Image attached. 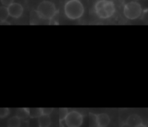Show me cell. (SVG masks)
Segmentation results:
<instances>
[{
  "label": "cell",
  "mask_w": 148,
  "mask_h": 127,
  "mask_svg": "<svg viewBox=\"0 0 148 127\" xmlns=\"http://www.w3.org/2000/svg\"><path fill=\"white\" fill-rule=\"evenodd\" d=\"M16 116L20 119H25L29 116V108H19L16 111Z\"/></svg>",
  "instance_id": "obj_11"
},
{
  "label": "cell",
  "mask_w": 148,
  "mask_h": 127,
  "mask_svg": "<svg viewBox=\"0 0 148 127\" xmlns=\"http://www.w3.org/2000/svg\"><path fill=\"white\" fill-rule=\"evenodd\" d=\"M40 108H29V116L31 118H38L42 115Z\"/></svg>",
  "instance_id": "obj_12"
},
{
  "label": "cell",
  "mask_w": 148,
  "mask_h": 127,
  "mask_svg": "<svg viewBox=\"0 0 148 127\" xmlns=\"http://www.w3.org/2000/svg\"><path fill=\"white\" fill-rule=\"evenodd\" d=\"M135 127H147L145 125H143V124H140V125H137L136 126H135Z\"/></svg>",
  "instance_id": "obj_20"
},
{
  "label": "cell",
  "mask_w": 148,
  "mask_h": 127,
  "mask_svg": "<svg viewBox=\"0 0 148 127\" xmlns=\"http://www.w3.org/2000/svg\"><path fill=\"white\" fill-rule=\"evenodd\" d=\"M126 124L130 127H135L142 124V120L140 117L136 114L130 115L127 119Z\"/></svg>",
  "instance_id": "obj_7"
},
{
  "label": "cell",
  "mask_w": 148,
  "mask_h": 127,
  "mask_svg": "<svg viewBox=\"0 0 148 127\" xmlns=\"http://www.w3.org/2000/svg\"><path fill=\"white\" fill-rule=\"evenodd\" d=\"M64 12L71 20L79 19L83 14L84 7L79 0H69L64 6Z\"/></svg>",
  "instance_id": "obj_2"
},
{
  "label": "cell",
  "mask_w": 148,
  "mask_h": 127,
  "mask_svg": "<svg viewBox=\"0 0 148 127\" xmlns=\"http://www.w3.org/2000/svg\"><path fill=\"white\" fill-rule=\"evenodd\" d=\"M9 14L8 10V7L1 6L0 7V20L1 21H5L8 18Z\"/></svg>",
  "instance_id": "obj_13"
},
{
  "label": "cell",
  "mask_w": 148,
  "mask_h": 127,
  "mask_svg": "<svg viewBox=\"0 0 148 127\" xmlns=\"http://www.w3.org/2000/svg\"><path fill=\"white\" fill-rule=\"evenodd\" d=\"M83 120L82 114L77 111L72 110L68 112L64 120L68 127H80Z\"/></svg>",
  "instance_id": "obj_5"
},
{
  "label": "cell",
  "mask_w": 148,
  "mask_h": 127,
  "mask_svg": "<svg viewBox=\"0 0 148 127\" xmlns=\"http://www.w3.org/2000/svg\"><path fill=\"white\" fill-rule=\"evenodd\" d=\"M39 127H49L51 124V119L49 115L42 114L38 117Z\"/></svg>",
  "instance_id": "obj_9"
},
{
  "label": "cell",
  "mask_w": 148,
  "mask_h": 127,
  "mask_svg": "<svg viewBox=\"0 0 148 127\" xmlns=\"http://www.w3.org/2000/svg\"><path fill=\"white\" fill-rule=\"evenodd\" d=\"M97 114L90 113H89V127H98Z\"/></svg>",
  "instance_id": "obj_14"
},
{
  "label": "cell",
  "mask_w": 148,
  "mask_h": 127,
  "mask_svg": "<svg viewBox=\"0 0 148 127\" xmlns=\"http://www.w3.org/2000/svg\"><path fill=\"white\" fill-rule=\"evenodd\" d=\"M97 118L98 126L106 127L108 125L110 122V118L109 116L105 113L97 114Z\"/></svg>",
  "instance_id": "obj_8"
},
{
  "label": "cell",
  "mask_w": 148,
  "mask_h": 127,
  "mask_svg": "<svg viewBox=\"0 0 148 127\" xmlns=\"http://www.w3.org/2000/svg\"><path fill=\"white\" fill-rule=\"evenodd\" d=\"M59 127H64V125L62 124V122H61V121H60V125H59Z\"/></svg>",
  "instance_id": "obj_21"
},
{
  "label": "cell",
  "mask_w": 148,
  "mask_h": 127,
  "mask_svg": "<svg viewBox=\"0 0 148 127\" xmlns=\"http://www.w3.org/2000/svg\"><path fill=\"white\" fill-rule=\"evenodd\" d=\"M9 14L13 18H19L23 14V7L18 3H13L8 7Z\"/></svg>",
  "instance_id": "obj_6"
},
{
  "label": "cell",
  "mask_w": 148,
  "mask_h": 127,
  "mask_svg": "<svg viewBox=\"0 0 148 127\" xmlns=\"http://www.w3.org/2000/svg\"><path fill=\"white\" fill-rule=\"evenodd\" d=\"M0 24H1V25H10V23H9V22H8L6 20L3 21H1V22H0Z\"/></svg>",
  "instance_id": "obj_19"
},
{
  "label": "cell",
  "mask_w": 148,
  "mask_h": 127,
  "mask_svg": "<svg viewBox=\"0 0 148 127\" xmlns=\"http://www.w3.org/2000/svg\"><path fill=\"white\" fill-rule=\"evenodd\" d=\"M68 113V110L66 107H61L59 109V120L60 121H62L65 120L66 116Z\"/></svg>",
  "instance_id": "obj_15"
},
{
  "label": "cell",
  "mask_w": 148,
  "mask_h": 127,
  "mask_svg": "<svg viewBox=\"0 0 148 127\" xmlns=\"http://www.w3.org/2000/svg\"><path fill=\"white\" fill-rule=\"evenodd\" d=\"M98 127H101V126H98Z\"/></svg>",
  "instance_id": "obj_22"
},
{
  "label": "cell",
  "mask_w": 148,
  "mask_h": 127,
  "mask_svg": "<svg viewBox=\"0 0 148 127\" xmlns=\"http://www.w3.org/2000/svg\"><path fill=\"white\" fill-rule=\"evenodd\" d=\"M9 113V110L8 108H1L0 109V117L1 118H4L6 117Z\"/></svg>",
  "instance_id": "obj_17"
},
{
  "label": "cell",
  "mask_w": 148,
  "mask_h": 127,
  "mask_svg": "<svg viewBox=\"0 0 148 127\" xmlns=\"http://www.w3.org/2000/svg\"><path fill=\"white\" fill-rule=\"evenodd\" d=\"M116 11L114 3L109 0H99L95 5V11L97 16L102 19L112 17Z\"/></svg>",
  "instance_id": "obj_1"
},
{
  "label": "cell",
  "mask_w": 148,
  "mask_h": 127,
  "mask_svg": "<svg viewBox=\"0 0 148 127\" xmlns=\"http://www.w3.org/2000/svg\"><path fill=\"white\" fill-rule=\"evenodd\" d=\"M1 3L4 5V6L8 7L10 6L12 3H13L14 0H0Z\"/></svg>",
  "instance_id": "obj_18"
},
{
  "label": "cell",
  "mask_w": 148,
  "mask_h": 127,
  "mask_svg": "<svg viewBox=\"0 0 148 127\" xmlns=\"http://www.w3.org/2000/svg\"><path fill=\"white\" fill-rule=\"evenodd\" d=\"M20 119L16 116L10 118L7 121L8 127H20Z\"/></svg>",
  "instance_id": "obj_10"
},
{
  "label": "cell",
  "mask_w": 148,
  "mask_h": 127,
  "mask_svg": "<svg viewBox=\"0 0 148 127\" xmlns=\"http://www.w3.org/2000/svg\"><path fill=\"white\" fill-rule=\"evenodd\" d=\"M41 109L42 114L44 115H50L53 111V107H42Z\"/></svg>",
  "instance_id": "obj_16"
},
{
  "label": "cell",
  "mask_w": 148,
  "mask_h": 127,
  "mask_svg": "<svg viewBox=\"0 0 148 127\" xmlns=\"http://www.w3.org/2000/svg\"><path fill=\"white\" fill-rule=\"evenodd\" d=\"M123 13L128 19L135 20L141 15L142 7L140 5L136 2H130L124 6Z\"/></svg>",
  "instance_id": "obj_4"
},
{
  "label": "cell",
  "mask_w": 148,
  "mask_h": 127,
  "mask_svg": "<svg viewBox=\"0 0 148 127\" xmlns=\"http://www.w3.org/2000/svg\"><path fill=\"white\" fill-rule=\"evenodd\" d=\"M56 13L54 4L50 1H43L40 2L37 7V13L42 19H51Z\"/></svg>",
  "instance_id": "obj_3"
}]
</instances>
